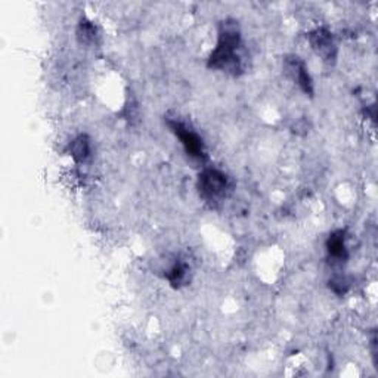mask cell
<instances>
[{
    "mask_svg": "<svg viewBox=\"0 0 378 378\" xmlns=\"http://www.w3.org/2000/svg\"><path fill=\"white\" fill-rule=\"evenodd\" d=\"M188 278V265L183 261H176V263L170 268L169 274H167V279H169L173 286H181Z\"/></svg>",
    "mask_w": 378,
    "mask_h": 378,
    "instance_id": "obj_8",
    "label": "cell"
},
{
    "mask_svg": "<svg viewBox=\"0 0 378 378\" xmlns=\"http://www.w3.org/2000/svg\"><path fill=\"white\" fill-rule=\"evenodd\" d=\"M309 41L312 49L317 52L324 61L331 62L337 57V48H335L334 37L327 28H317L312 31L309 36Z\"/></svg>",
    "mask_w": 378,
    "mask_h": 378,
    "instance_id": "obj_5",
    "label": "cell"
},
{
    "mask_svg": "<svg viewBox=\"0 0 378 378\" xmlns=\"http://www.w3.org/2000/svg\"><path fill=\"white\" fill-rule=\"evenodd\" d=\"M327 250L330 259L334 263H343L348 259V247H346V238L343 230H335L327 241Z\"/></svg>",
    "mask_w": 378,
    "mask_h": 378,
    "instance_id": "obj_6",
    "label": "cell"
},
{
    "mask_svg": "<svg viewBox=\"0 0 378 378\" xmlns=\"http://www.w3.org/2000/svg\"><path fill=\"white\" fill-rule=\"evenodd\" d=\"M330 288L335 294H339V296H341V294H344L346 291H348V282H346V279L343 277H334L330 281Z\"/></svg>",
    "mask_w": 378,
    "mask_h": 378,
    "instance_id": "obj_10",
    "label": "cell"
},
{
    "mask_svg": "<svg viewBox=\"0 0 378 378\" xmlns=\"http://www.w3.org/2000/svg\"><path fill=\"white\" fill-rule=\"evenodd\" d=\"M241 30L235 19H226L220 24L217 45L208 58V67L220 71H241Z\"/></svg>",
    "mask_w": 378,
    "mask_h": 378,
    "instance_id": "obj_1",
    "label": "cell"
},
{
    "mask_svg": "<svg viewBox=\"0 0 378 378\" xmlns=\"http://www.w3.org/2000/svg\"><path fill=\"white\" fill-rule=\"evenodd\" d=\"M94 36H97V30H94V27L92 26V23H83L80 24V28H79V37L83 40V41H90L94 39Z\"/></svg>",
    "mask_w": 378,
    "mask_h": 378,
    "instance_id": "obj_9",
    "label": "cell"
},
{
    "mask_svg": "<svg viewBox=\"0 0 378 378\" xmlns=\"http://www.w3.org/2000/svg\"><path fill=\"white\" fill-rule=\"evenodd\" d=\"M198 191L207 201H219L229 191L228 176L217 169H204L198 177Z\"/></svg>",
    "mask_w": 378,
    "mask_h": 378,
    "instance_id": "obj_2",
    "label": "cell"
},
{
    "mask_svg": "<svg viewBox=\"0 0 378 378\" xmlns=\"http://www.w3.org/2000/svg\"><path fill=\"white\" fill-rule=\"evenodd\" d=\"M70 151H71V155L74 157L76 161H86L88 157L90 155V142L89 139L86 138V136H79V138H76L74 141L71 142V146H70Z\"/></svg>",
    "mask_w": 378,
    "mask_h": 378,
    "instance_id": "obj_7",
    "label": "cell"
},
{
    "mask_svg": "<svg viewBox=\"0 0 378 378\" xmlns=\"http://www.w3.org/2000/svg\"><path fill=\"white\" fill-rule=\"evenodd\" d=\"M284 70H286L287 76L296 83V85L306 93V94H313V81L309 74V70L306 64L299 58V57H288L284 62Z\"/></svg>",
    "mask_w": 378,
    "mask_h": 378,
    "instance_id": "obj_4",
    "label": "cell"
},
{
    "mask_svg": "<svg viewBox=\"0 0 378 378\" xmlns=\"http://www.w3.org/2000/svg\"><path fill=\"white\" fill-rule=\"evenodd\" d=\"M169 126L172 132L176 135V138H179L182 146L189 157L201 161L206 159L204 143H203V139L199 138L198 133H195L191 128H188L186 123L177 119L169 120Z\"/></svg>",
    "mask_w": 378,
    "mask_h": 378,
    "instance_id": "obj_3",
    "label": "cell"
}]
</instances>
